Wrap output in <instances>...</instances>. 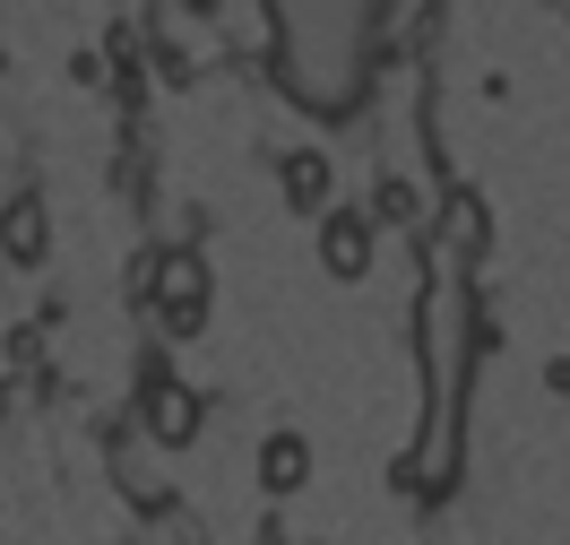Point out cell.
<instances>
[{"label": "cell", "instance_id": "cell-4", "mask_svg": "<svg viewBox=\"0 0 570 545\" xmlns=\"http://www.w3.org/2000/svg\"><path fill=\"white\" fill-rule=\"evenodd\" d=\"M372 260H381L372 208H328L321 217V269L337 278V286H355V278H372Z\"/></svg>", "mask_w": 570, "mask_h": 545}, {"label": "cell", "instance_id": "cell-5", "mask_svg": "<svg viewBox=\"0 0 570 545\" xmlns=\"http://www.w3.org/2000/svg\"><path fill=\"white\" fill-rule=\"evenodd\" d=\"M277 182H285V208H294V217H321V208H328V182H337V174H328L321 147H294V156L277 165Z\"/></svg>", "mask_w": 570, "mask_h": 545}, {"label": "cell", "instance_id": "cell-6", "mask_svg": "<svg viewBox=\"0 0 570 545\" xmlns=\"http://www.w3.org/2000/svg\"><path fill=\"white\" fill-rule=\"evenodd\" d=\"M303 485H312V441L268 434L259 441V494H303Z\"/></svg>", "mask_w": 570, "mask_h": 545}, {"label": "cell", "instance_id": "cell-8", "mask_svg": "<svg viewBox=\"0 0 570 545\" xmlns=\"http://www.w3.org/2000/svg\"><path fill=\"white\" fill-rule=\"evenodd\" d=\"M450 243H459V252H484V208H475V199H450Z\"/></svg>", "mask_w": 570, "mask_h": 545}, {"label": "cell", "instance_id": "cell-2", "mask_svg": "<svg viewBox=\"0 0 570 545\" xmlns=\"http://www.w3.org/2000/svg\"><path fill=\"white\" fill-rule=\"evenodd\" d=\"M139 294L156 303V329H165V338H199V329H208V260L199 252H156L139 269Z\"/></svg>", "mask_w": 570, "mask_h": 545}, {"label": "cell", "instance_id": "cell-1", "mask_svg": "<svg viewBox=\"0 0 570 545\" xmlns=\"http://www.w3.org/2000/svg\"><path fill=\"white\" fill-rule=\"evenodd\" d=\"M277 9L285 96L312 113H355L363 61H372V9L381 0H268Z\"/></svg>", "mask_w": 570, "mask_h": 545}, {"label": "cell", "instance_id": "cell-7", "mask_svg": "<svg viewBox=\"0 0 570 545\" xmlns=\"http://www.w3.org/2000/svg\"><path fill=\"white\" fill-rule=\"evenodd\" d=\"M43 243H52V225H43V199L27 191V199H9V269H36Z\"/></svg>", "mask_w": 570, "mask_h": 545}, {"label": "cell", "instance_id": "cell-3", "mask_svg": "<svg viewBox=\"0 0 570 545\" xmlns=\"http://www.w3.org/2000/svg\"><path fill=\"white\" fill-rule=\"evenodd\" d=\"M139 425H147V441L190 450V441H199V390L174 381V372H147V381H139Z\"/></svg>", "mask_w": 570, "mask_h": 545}]
</instances>
